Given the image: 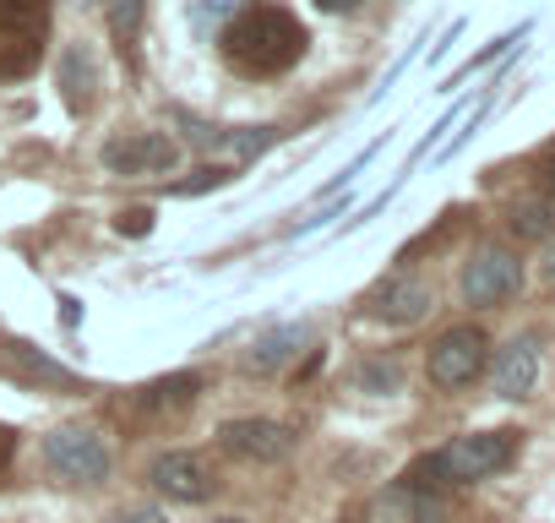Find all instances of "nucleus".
I'll return each instance as SVG.
<instances>
[{
  "mask_svg": "<svg viewBox=\"0 0 555 523\" xmlns=\"http://www.w3.org/2000/svg\"><path fill=\"white\" fill-rule=\"evenodd\" d=\"M306 44H311L306 23L278 0H245L218 34V50L240 77H284L306 55Z\"/></svg>",
  "mask_w": 555,
  "mask_h": 523,
  "instance_id": "1",
  "label": "nucleus"
},
{
  "mask_svg": "<svg viewBox=\"0 0 555 523\" xmlns=\"http://www.w3.org/2000/svg\"><path fill=\"white\" fill-rule=\"evenodd\" d=\"M512 458H517V431H468V436L447 442L441 452L420 458L403 480H414V485H474V480L501 474Z\"/></svg>",
  "mask_w": 555,
  "mask_h": 523,
  "instance_id": "2",
  "label": "nucleus"
},
{
  "mask_svg": "<svg viewBox=\"0 0 555 523\" xmlns=\"http://www.w3.org/2000/svg\"><path fill=\"white\" fill-rule=\"evenodd\" d=\"M50 34V0H0V77H28Z\"/></svg>",
  "mask_w": 555,
  "mask_h": 523,
  "instance_id": "3",
  "label": "nucleus"
},
{
  "mask_svg": "<svg viewBox=\"0 0 555 523\" xmlns=\"http://www.w3.org/2000/svg\"><path fill=\"white\" fill-rule=\"evenodd\" d=\"M44 463L66 485H99V480H109L115 452L93 425H61V431L44 436Z\"/></svg>",
  "mask_w": 555,
  "mask_h": 523,
  "instance_id": "4",
  "label": "nucleus"
},
{
  "mask_svg": "<svg viewBox=\"0 0 555 523\" xmlns=\"http://www.w3.org/2000/svg\"><path fill=\"white\" fill-rule=\"evenodd\" d=\"M485 360H490V339H485L474 322H463V328H447V333L430 344L425 371H430V382H436L441 393H457V387H474V382H479Z\"/></svg>",
  "mask_w": 555,
  "mask_h": 523,
  "instance_id": "5",
  "label": "nucleus"
},
{
  "mask_svg": "<svg viewBox=\"0 0 555 523\" xmlns=\"http://www.w3.org/2000/svg\"><path fill=\"white\" fill-rule=\"evenodd\" d=\"M522 290V262L506 245H479L463 262V301L468 306H506Z\"/></svg>",
  "mask_w": 555,
  "mask_h": 523,
  "instance_id": "6",
  "label": "nucleus"
},
{
  "mask_svg": "<svg viewBox=\"0 0 555 523\" xmlns=\"http://www.w3.org/2000/svg\"><path fill=\"white\" fill-rule=\"evenodd\" d=\"M104 169L109 175H126V180H142V175H169L180 164V142L164 137V131H137V137H115L104 142Z\"/></svg>",
  "mask_w": 555,
  "mask_h": 523,
  "instance_id": "7",
  "label": "nucleus"
},
{
  "mask_svg": "<svg viewBox=\"0 0 555 523\" xmlns=\"http://www.w3.org/2000/svg\"><path fill=\"white\" fill-rule=\"evenodd\" d=\"M441 518H447V501H441L430 485L398 480V485H387L382 496H371L349 523H441Z\"/></svg>",
  "mask_w": 555,
  "mask_h": 523,
  "instance_id": "8",
  "label": "nucleus"
},
{
  "mask_svg": "<svg viewBox=\"0 0 555 523\" xmlns=\"http://www.w3.org/2000/svg\"><path fill=\"white\" fill-rule=\"evenodd\" d=\"M223 452L245 458V463H284L295 452V431L284 420H261V414H245V420H223L218 431Z\"/></svg>",
  "mask_w": 555,
  "mask_h": 523,
  "instance_id": "9",
  "label": "nucleus"
},
{
  "mask_svg": "<svg viewBox=\"0 0 555 523\" xmlns=\"http://www.w3.org/2000/svg\"><path fill=\"white\" fill-rule=\"evenodd\" d=\"M147 480H153V490H164L169 501H207V496L218 490L207 458H202V452H185V447L158 452L153 469H147Z\"/></svg>",
  "mask_w": 555,
  "mask_h": 523,
  "instance_id": "10",
  "label": "nucleus"
},
{
  "mask_svg": "<svg viewBox=\"0 0 555 523\" xmlns=\"http://www.w3.org/2000/svg\"><path fill=\"white\" fill-rule=\"evenodd\" d=\"M430 284L425 279H414V273H392L387 284H376L371 290V301H365V311L376 317V322H392V328H409V322H420L425 311H430Z\"/></svg>",
  "mask_w": 555,
  "mask_h": 523,
  "instance_id": "11",
  "label": "nucleus"
},
{
  "mask_svg": "<svg viewBox=\"0 0 555 523\" xmlns=\"http://www.w3.org/2000/svg\"><path fill=\"white\" fill-rule=\"evenodd\" d=\"M306 344H311V328H306V322H272V328L256 333V344L240 355V366L256 371V377H272V371H284Z\"/></svg>",
  "mask_w": 555,
  "mask_h": 523,
  "instance_id": "12",
  "label": "nucleus"
},
{
  "mask_svg": "<svg viewBox=\"0 0 555 523\" xmlns=\"http://www.w3.org/2000/svg\"><path fill=\"white\" fill-rule=\"evenodd\" d=\"M191 137H196L202 148H212V158H218V164L245 169V164H256L278 137H284V131H278V126H240V131H207V126H196Z\"/></svg>",
  "mask_w": 555,
  "mask_h": 523,
  "instance_id": "13",
  "label": "nucleus"
},
{
  "mask_svg": "<svg viewBox=\"0 0 555 523\" xmlns=\"http://www.w3.org/2000/svg\"><path fill=\"white\" fill-rule=\"evenodd\" d=\"M539 382V339L533 333H517L501 355H495V371H490V387L501 398H528Z\"/></svg>",
  "mask_w": 555,
  "mask_h": 523,
  "instance_id": "14",
  "label": "nucleus"
},
{
  "mask_svg": "<svg viewBox=\"0 0 555 523\" xmlns=\"http://www.w3.org/2000/svg\"><path fill=\"white\" fill-rule=\"evenodd\" d=\"M196 393H202V377L196 371H175L164 382H147L137 393V409H147V414H180V409L196 404Z\"/></svg>",
  "mask_w": 555,
  "mask_h": 523,
  "instance_id": "15",
  "label": "nucleus"
},
{
  "mask_svg": "<svg viewBox=\"0 0 555 523\" xmlns=\"http://www.w3.org/2000/svg\"><path fill=\"white\" fill-rule=\"evenodd\" d=\"M61 88H66V104H72V115H88L93 110V88H99V77H93V61L82 55V50H66V61H61Z\"/></svg>",
  "mask_w": 555,
  "mask_h": 523,
  "instance_id": "16",
  "label": "nucleus"
},
{
  "mask_svg": "<svg viewBox=\"0 0 555 523\" xmlns=\"http://www.w3.org/2000/svg\"><path fill=\"white\" fill-rule=\"evenodd\" d=\"M240 7H245V0H185V17H191L196 39H212V34H223V23H229Z\"/></svg>",
  "mask_w": 555,
  "mask_h": 523,
  "instance_id": "17",
  "label": "nucleus"
},
{
  "mask_svg": "<svg viewBox=\"0 0 555 523\" xmlns=\"http://www.w3.org/2000/svg\"><path fill=\"white\" fill-rule=\"evenodd\" d=\"M512 229H517V234H528V240H544V234H555V196L517 202V207H512Z\"/></svg>",
  "mask_w": 555,
  "mask_h": 523,
  "instance_id": "18",
  "label": "nucleus"
},
{
  "mask_svg": "<svg viewBox=\"0 0 555 523\" xmlns=\"http://www.w3.org/2000/svg\"><path fill=\"white\" fill-rule=\"evenodd\" d=\"M142 12H147V0H109V28H115L120 50L137 39V28H142Z\"/></svg>",
  "mask_w": 555,
  "mask_h": 523,
  "instance_id": "19",
  "label": "nucleus"
},
{
  "mask_svg": "<svg viewBox=\"0 0 555 523\" xmlns=\"http://www.w3.org/2000/svg\"><path fill=\"white\" fill-rule=\"evenodd\" d=\"M354 382H360V393H398L403 371H398V360H365Z\"/></svg>",
  "mask_w": 555,
  "mask_h": 523,
  "instance_id": "20",
  "label": "nucleus"
},
{
  "mask_svg": "<svg viewBox=\"0 0 555 523\" xmlns=\"http://www.w3.org/2000/svg\"><path fill=\"white\" fill-rule=\"evenodd\" d=\"M115 229H120V234H147V229H153V218L137 207V213H120V218H115Z\"/></svg>",
  "mask_w": 555,
  "mask_h": 523,
  "instance_id": "21",
  "label": "nucleus"
},
{
  "mask_svg": "<svg viewBox=\"0 0 555 523\" xmlns=\"http://www.w3.org/2000/svg\"><path fill=\"white\" fill-rule=\"evenodd\" d=\"M12 452H17V436H12L7 425H0V469H7V463H12Z\"/></svg>",
  "mask_w": 555,
  "mask_h": 523,
  "instance_id": "22",
  "label": "nucleus"
},
{
  "mask_svg": "<svg viewBox=\"0 0 555 523\" xmlns=\"http://www.w3.org/2000/svg\"><path fill=\"white\" fill-rule=\"evenodd\" d=\"M317 7H322V12H360L365 0H317Z\"/></svg>",
  "mask_w": 555,
  "mask_h": 523,
  "instance_id": "23",
  "label": "nucleus"
},
{
  "mask_svg": "<svg viewBox=\"0 0 555 523\" xmlns=\"http://www.w3.org/2000/svg\"><path fill=\"white\" fill-rule=\"evenodd\" d=\"M61 322L77 328V301H72V295H61Z\"/></svg>",
  "mask_w": 555,
  "mask_h": 523,
  "instance_id": "24",
  "label": "nucleus"
},
{
  "mask_svg": "<svg viewBox=\"0 0 555 523\" xmlns=\"http://www.w3.org/2000/svg\"><path fill=\"white\" fill-rule=\"evenodd\" d=\"M550 180H555V148H550Z\"/></svg>",
  "mask_w": 555,
  "mask_h": 523,
  "instance_id": "25",
  "label": "nucleus"
},
{
  "mask_svg": "<svg viewBox=\"0 0 555 523\" xmlns=\"http://www.w3.org/2000/svg\"><path fill=\"white\" fill-rule=\"evenodd\" d=\"M218 523H245V518H218Z\"/></svg>",
  "mask_w": 555,
  "mask_h": 523,
  "instance_id": "26",
  "label": "nucleus"
},
{
  "mask_svg": "<svg viewBox=\"0 0 555 523\" xmlns=\"http://www.w3.org/2000/svg\"><path fill=\"white\" fill-rule=\"evenodd\" d=\"M77 7H82V0H77Z\"/></svg>",
  "mask_w": 555,
  "mask_h": 523,
  "instance_id": "27",
  "label": "nucleus"
}]
</instances>
